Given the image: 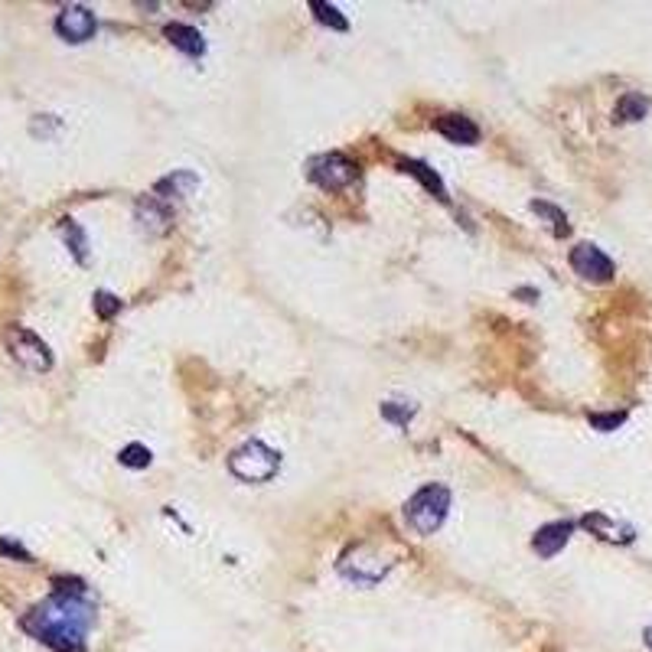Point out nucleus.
I'll list each match as a JSON object with an SVG mask.
<instances>
[{
    "mask_svg": "<svg viewBox=\"0 0 652 652\" xmlns=\"http://www.w3.org/2000/svg\"><path fill=\"white\" fill-rule=\"evenodd\" d=\"M98 603L82 577H52V593L23 613L20 626L52 652H89V630Z\"/></svg>",
    "mask_w": 652,
    "mask_h": 652,
    "instance_id": "obj_1",
    "label": "nucleus"
},
{
    "mask_svg": "<svg viewBox=\"0 0 652 652\" xmlns=\"http://www.w3.org/2000/svg\"><path fill=\"white\" fill-rule=\"evenodd\" d=\"M451 512V490L444 483H424L412 499L405 502V522L418 535H434Z\"/></svg>",
    "mask_w": 652,
    "mask_h": 652,
    "instance_id": "obj_2",
    "label": "nucleus"
},
{
    "mask_svg": "<svg viewBox=\"0 0 652 652\" xmlns=\"http://www.w3.org/2000/svg\"><path fill=\"white\" fill-rule=\"evenodd\" d=\"M398 564L395 554H385L379 545H352L350 552L336 562V571L350 584L359 587H375L381 577H389V571Z\"/></svg>",
    "mask_w": 652,
    "mask_h": 652,
    "instance_id": "obj_3",
    "label": "nucleus"
},
{
    "mask_svg": "<svg viewBox=\"0 0 652 652\" xmlns=\"http://www.w3.org/2000/svg\"><path fill=\"white\" fill-rule=\"evenodd\" d=\"M232 476H239L241 483H268L281 470V453L271 451L268 444L248 441L241 444L239 451H232L229 457Z\"/></svg>",
    "mask_w": 652,
    "mask_h": 652,
    "instance_id": "obj_4",
    "label": "nucleus"
},
{
    "mask_svg": "<svg viewBox=\"0 0 652 652\" xmlns=\"http://www.w3.org/2000/svg\"><path fill=\"white\" fill-rule=\"evenodd\" d=\"M4 340H7L11 356L20 362L27 372H50L52 369L50 346H46V342H43L33 330H27V326H7Z\"/></svg>",
    "mask_w": 652,
    "mask_h": 652,
    "instance_id": "obj_5",
    "label": "nucleus"
},
{
    "mask_svg": "<svg viewBox=\"0 0 652 652\" xmlns=\"http://www.w3.org/2000/svg\"><path fill=\"white\" fill-rule=\"evenodd\" d=\"M307 173H310V180L317 183V186H323V190H346L350 183L359 180V167L340 151L313 157Z\"/></svg>",
    "mask_w": 652,
    "mask_h": 652,
    "instance_id": "obj_6",
    "label": "nucleus"
},
{
    "mask_svg": "<svg viewBox=\"0 0 652 652\" xmlns=\"http://www.w3.org/2000/svg\"><path fill=\"white\" fill-rule=\"evenodd\" d=\"M568 261H571L574 274H581L584 281H591V284H607V281H613V274H617V264H613L610 255H603V251L597 248V245H591V241L574 245Z\"/></svg>",
    "mask_w": 652,
    "mask_h": 652,
    "instance_id": "obj_7",
    "label": "nucleus"
},
{
    "mask_svg": "<svg viewBox=\"0 0 652 652\" xmlns=\"http://www.w3.org/2000/svg\"><path fill=\"white\" fill-rule=\"evenodd\" d=\"M98 30V20H95V13L89 7H82V4H69V7H62L59 17H56V33H59L66 43H89Z\"/></svg>",
    "mask_w": 652,
    "mask_h": 652,
    "instance_id": "obj_8",
    "label": "nucleus"
},
{
    "mask_svg": "<svg viewBox=\"0 0 652 652\" xmlns=\"http://www.w3.org/2000/svg\"><path fill=\"white\" fill-rule=\"evenodd\" d=\"M581 525L591 535H597V538H603V542H613V545H630L632 538H636V529H632V525L610 519L607 512H587V515L581 519Z\"/></svg>",
    "mask_w": 652,
    "mask_h": 652,
    "instance_id": "obj_9",
    "label": "nucleus"
},
{
    "mask_svg": "<svg viewBox=\"0 0 652 652\" xmlns=\"http://www.w3.org/2000/svg\"><path fill=\"white\" fill-rule=\"evenodd\" d=\"M571 532H574V522L562 519V522H548L542 525L532 538V548L538 558H554V554L562 552L564 545L571 542Z\"/></svg>",
    "mask_w": 652,
    "mask_h": 652,
    "instance_id": "obj_10",
    "label": "nucleus"
},
{
    "mask_svg": "<svg viewBox=\"0 0 652 652\" xmlns=\"http://www.w3.org/2000/svg\"><path fill=\"white\" fill-rule=\"evenodd\" d=\"M434 128H437V134H444L451 144H476L480 141V128H476L470 118H463V114H441V118L434 121Z\"/></svg>",
    "mask_w": 652,
    "mask_h": 652,
    "instance_id": "obj_11",
    "label": "nucleus"
},
{
    "mask_svg": "<svg viewBox=\"0 0 652 652\" xmlns=\"http://www.w3.org/2000/svg\"><path fill=\"white\" fill-rule=\"evenodd\" d=\"M137 222H141V229L161 235V232L170 229L173 216L157 196H144V200H137Z\"/></svg>",
    "mask_w": 652,
    "mask_h": 652,
    "instance_id": "obj_12",
    "label": "nucleus"
},
{
    "mask_svg": "<svg viewBox=\"0 0 652 652\" xmlns=\"http://www.w3.org/2000/svg\"><path fill=\"white\" fill-rule=\"evenodd\" d=\"M200 186V177L192 170H173L170 177H163L157 186H153V192H157V200H170V196H177V200H183V196H190L192 190Z\"/></svg>",
    "mask_w": 652,
    "mask_h": 652,
    "instance_id": "obj_13",
    "label": "nucleus"
},
{
    "mask_svg": "<svg viewBox=\"0 0 652 652\" xmlns=\"http://www.w3.org/2000/svg\"><path fill=\"white\" fill-rule=\"evenodd\" d=\"M163 36H167L180 52H186V56H206V43H202L200 30H192L186 23H167V27H163Z\"/></svg>",
    "mask_w": 652,
    "mask_h": 652,
    "instance_id": "obj_14",
    "label": "nucleus"
},
{
    "mask_svg": "<svg viewBox=\"0 0 652 652\" xmlns=\"http://www.w3.org/2000/svg\"><path fill=\"white\" fill-rule=\"evenodd\" d=\"M402 170H405V173H412V177H418V180L424 183V190H431L434 196H437V200L447 202V186H444V180L431 170V167H428V163H421V161H405V163H402Z\"/></svg>",
    "mask_w": 652,
    "mask_h": 652,
    "instance_id": "obj_15",
    "label": "nucleus"
},
{
    "mask_svg": "<svg viewBox=\"0 0 652 652\" xmlns=\"http://www.w3.org/2000/svg\"><path fill=\"white\" fill-rule=\"evenodd\" d=\"M649 111V98L640 95V91H626L620 101H617V121H642Z\"/></svg>",
    "mask_w": 652,
    "mask_h": 652,
    "instance_id": "obj_16",
    "label": "nucleus"
},
{
    "mask_svg": "<svg viewBox=\"0 0 652 652\" xmlns=\"http://www.w3.org/2000/svg\"><path fill=\"white\" fill-rule=\"evenodd\" d=\"M59 229H62V235H66V245L72 248L75 261H89V239H85V232H82L79 222H75V219H62Z\"/></svg>",
    "mask_w": 652,
    "mask_h": 652,
    "instance_id": "obj_17",
    "label": "nucleus"
},
{
    "mask_svg": "<svg viewBox=\"0 0 652 652\" xmlns=\"http://www.w3.org/2000/svg\"><path fill=\"white\" fill-rule=\"evenodd\" d=\"M532 212L535 216H542V219H548V225L554 229V235L558 239H564L568 232H571V225H568V216H564L554 202H545V200H532Z\"/></svg>",
    "mask_w": 652,
    "mask_h": 652,
    "instance_id": "obj_18",
    "label": "nucleus"
},
{
    "mask_svg": "<svg viewBox=\"0 0 652 652\" xmlns=\"http://www.w3.org/2000/svg\"><path fill=\"white\" fill-rule=\"evenodd\" d=\"M310 11H313V17L323 23V27H330V30H336V33L350 30V20H346V17L340 13V7L323 4V0H310Z\"/></svg>",
    "mask_w": 652,
    "mask_h": 652,
    "instance_id": "obj_19",
    "label": "nucleus"
},
{
    "mask_svg": "<svg viewBox=\"0 0 652 652\" xmlns=\"http://www.w3.org/2000/svg\"><path fill=\"white\" fill-rule=\"evenodd\" d=\"M414 412H418V408L408 402H381V418L391 424H398V428H405V424L412 421Z\"/></svg>",
    "mask_w": 652,
    "mask_h": 652,
    "instance_id": "obj_20",
    "label": "nucleus"
},
{
    "mask_svg": "<svg viewBox=\"0 0 652 652\" xmlns=\"http://www.w3.org/2000/svg\"><path fill=\"white\" fill-rule=\"evenodd\" d=\"M118 460L130 470H144V467H151V451L144 447V444H128L124 451L118 453Z\"/></svg>",
    "mask_w": 652,
    "mask_h": 652,
    "instance_id": "obj_21",
    "label": "nucleus"
},
{
    "mask_svg": "<svg viewBox=\"0 0 652 652\" xmlns=\"http://www.w3.org/2000/svg\"><path fill=\"white\" fill-rule=\"evenodd\" d=\"M118 310H121V301L111 291H98V294H95V313H98L101 320H111V317H114Z\"/></svg>",
    "mask_w": 652,
    "mask_h": 652,
    "instance_id": "obj_22",
    "label": "nucleus"
},
{
    "mask_svg": "<svg viewBox=\"0 0 652 652\" xmlns=\"http://www.w3.org/2000/svg\"><path fill=\"white\" fill-rule=\"evenodd\" d=\"M0 554H7V558H13V562H23V564L33 562V554L27 552L20 542H13V538H0Z\"/></svg>",
    "mask_w": 652,
    "mask_h": 652,
    "instance_id": "obj_23",
    "label": "nucleus"
},
{
    "mask_svg": "<svg viewBox=\"0 0 652 652\" xmlns=\"http://www.w3.org/2000/svg\"><path fill=\"white\" fill-rule=\"evenodd\" d=\"M623 421H626V412H617V414H591V424L597 428V431H617Z\"/></svg>",
    "mask_w": 652,
    "mask_h": 652,
    "instance_id": "obj_24",
    "label": "nucleus"
},
{
    "mask_svg": "<svg viewBox=\"0 0 652 652\" xmlns=\"http://www.w3.org/2000/svg\"><path fill=\"white\" fill-rule=\"evenodd\" d=\"M642 642H646V646L652 649V623L646 626V630H642Z\"/></svg>",
    "mask_w": 652,
    "mask_h": 652,
    "instance_id": "obj_25",
    "label": "nucleus"
}]
</instances>
